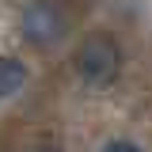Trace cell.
Wrapping results in <instances>:
<instances>
[{"instance_id":"1","label":"cell","mask_w":152,"mask_h":152,"mask_svg":"<svg viewBox=\"0 0 152 152\" xmlns=\"http://www.w3.org/2000/svg\"><path fill=\"white\" fill-rule=\"evenodd\" d=\"M122 69V50L110 34H91L80 42L76 50V72L84 76V84L91 88H107L114 84V76Z\"/></svg>"},{"instance_id":"2","label":"cell","mask_w":152,"mask_h":152,"mask_svg":"<svg viewBox=\"0 0 152 152\" xmlns=\"http://www.w3.org/2000/svg\"><path fill=\"white\" fill-rule=\"evenodd\" d=\"M19 27H23V38H27V42H34V46H53L57 38L65 34L69 19H65V12L57 8L53 0H31V4L23 8Z\"/></svg>"},{"instance_id":"3","label":"cell","mask_w":152,"mask_h":152,"mask_svg":"<svg viewBox=\"0 0 152 152\" xmlns=\"http://www.w3.org/2000/svg\"><path fill=\"white\" fill-rule=\"evenodd\" d=\"M23 84H27V65L15 57H0V99L23 91Z\"/></svg>"},{"instance_id":"4","label":"cell","mask_w":152,"mask_h":152,"mask_svg":"<svg viewBox=\"0 0 152 152\" xmlns=\"http://www.w3.org/2000/svg\"><path fill=\"white\" fill-rule=\"evenodd\" d=\"M99 152H141V145H133V141H107Z\"/></svg>"},{"instance_id":"5","label":"cell","mask_w":152,"mask_h":152,"mask_svg":"<svg viewBox=\"0 0 152 152\" xmlns=\"http://www.w3.org/2000/svg\"><path fill=\"white\" fill-rule=\"evenodd\" d=\"M31 152H61V148H53V145H38V148H31Z\"/></svg>"}]
</instances>
